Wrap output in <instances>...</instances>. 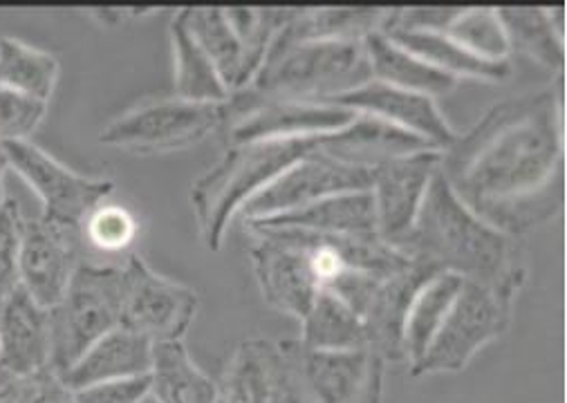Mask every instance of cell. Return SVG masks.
Here are the masks:
<instances>
[{
	"label": "cell",
	"mask_w": 567,
	"mask_h": 403,
	"mask_svg": "<svg viewBox=\"0 0 567 403\" xmlns=\"http://www.w3.org/2000/svg\"><path fill=\"white\" fill-rule=\"evenodd\" d=\"M554 92L501 101L442 153L440 170L464 205L507 236L560 211L563 137Z\"/></svg>",
	"instance_id": "obj_1"
},
{
	"label": "cell",
	"mask_w": 567,
	"mask_h": 403,
	"mask_svg": "<svg viewBox=\"0 0 567 403\" xmlns=\"http://www.w3.org/2000/svg\"><path fill=\"white\" fill-rule=\"evenodd\" d=\"M400 251L485 285L507 302H514L525 285V260L514 238L471 211L442 170L433 175Z\"/></svg>",
	"instance_id": "obj_2"
},
{
	"label": "cell",
	"mask_w": 567,
	"mask_h": 403,
	"mask_svg": "<svg viewBox=\"0 0 567 403\" xmlns=\"http://www.w3.org/2000/svg\"><path fill=\"white\" fill-rule=\"evenodd\" d=\"M363 41H297L274 37L254 81L229 96L227 120L262 101H330L370 81Z\"/></svg>",
	"instance_id": "obj_3"
},
{
	"label": "cell",
	"mask_w": 567,
	"mask_h": 403,
	"mask_svg": "<svg viewBox=\"0 0 567 403\" xmlns=\"http://www.w3.org/2000/svg\"><path fill=\"white\" fill-rule=\"evenodd\" d=\"M315 148L317 137L229 144L220 162L192 186V207L205 247L214 254L220 251L234 216L282 170H288Z\"/></svg>",
	"instance_id": "obj_4"
},
{
	"label": "cell",
	"mask_w": 567,
	"mask_h": 403,
	"mask_svg": "<svg viewBox=\"0 0 567 403\" xmlns=\"http://www.w3.org/2000/svg\"><path fill=\"white\" fill-rule=\"evenodd\" d=\"M52 368L65 372L94 341L122 326V262L79 265L65 296L50 310Z\"/></svg>",
	"instance_id": "obj_5"
},
{
	"label": "cell",
	"mask_w": 567,
	"mask_h": 403,
	"mask_svg": "<svg viewBox=\"0 0 567 403\" xmlns=\"http://www.w3.org/2000/svg\"><path fill=\"white\" fill-rule=\"evenodd\" d=\"M290 403H382L386 361L370 348L312 350L280 341Z\"/></svg>",
	"instance_id": "obj_6"
},
{
	"label": "cell",
	"mask_w": 567,
	"mask_h": 403,
	"mask_svg": "<svg viewBox=\"0 0 567 403\" xmlns=\"http://www.w3.org/2000/svg\"><path fill=\"white\" fill-rule=\"evenodd\" d=\"M227 122V104H203L179 96L155 99L115 117L100 144L135 155H168L205 142Z\"/></svg>",
	"instance_id": "obj_7"
},
{
	"label": "cell",
	"mask_w": 567,
	"mask_h": 403,
	"mask_svg": "<svg viewBox=\"0 0 567 403\" xmlns=\"http://www.w3.org/2000/svg\"><path fill=\"white\" fill-rule=\"evenodd\" d=\"M514 302L485 285L464 280L453 306L413 374L460 372L481 348L507 332Z\"/></svg>",
	"instance_id": "obj_8"
},
{
	"label": "cell",
	"mask_w": 567,
	"mask_h": 403,
	"mask_svg": "<svg viewBox=\"0 0 567 403\" xmlns=\"http://www.w3.org/2000/svg\"><path fill=\"white\" fill-rule=\"evenodd\" d=\"M200 310L198 293L159 276L137 254L122 262V326L153 343L184 341Z\"/></svg>",
	"instance_id": "obj_9"
},
{
	"label": "cell",
	"mask_w": 567,
	"mask_h": 403,
	"mask_svg": "<svg viewBox=\"0 0 567 403\" xmlns=\"http://www.w3.org/2000/svg\"><path fill=\"white\" fill-rule=\"evenodd\" d=\"M3 151L10 170L34 190L41 216L52 223L83 227L85 218L115 190V182L76 173L32 142H10L3 144Z\"/></svg>",
	"instance_id": "obj_10"
},
{
	"label": "cell",
	"mask_w": 567,
	"mask_h": 403,
	"mask_svg": "<svg viewBox=\"0 0 567 403\" xmlns=\"http://www.w3.org/2000/svg\"><path fill=\"white\" fill-rule=\"evenodd\" d=\"M83 260L85 242L81 227L52 223L43 216H25L19 280L39 306L48 310L59 306Z\"/></svg>",
	"instance_id": "obj_11"
},
{
	"label": "cell",
	"mask_w": 567,
	"mask_h": 403,
	"mask_svg": "<svg viewBox=\"0 0 567 403\" xmlns=\"http://www.w3.org/2000/svg\"><path fill=\"white\" fill-rule=\"evenodd\" d=\"M372 173L374 170L341 164L315 148L288 170H282L265 190H260L240 211L243 220H262L297 211L312 205V202L339 193L370 190Z\"/></svg>",
	"instance_id": "obj_12"
},
{
	"label": "cell",
	"mask_w": 567,
	"mask_h": 403,
	"mask_svg": "<svg viewBox=\"0 0 567 403\" xmlns=\"http://www.w3.org/2000/svg\"><path fill=\"white\" fill-rule=\"evenodd\" d=\"M442 151L429 148L391 159L372 173V197L377 214V234L400 249L413 231L426 188L440 170Z\"/></svg>",
	"instance_id": "obj_13"
},
{
	"label": "cell",
	"mask_w": 567,
	"mask_h": 403,
	"mask_svg": "<svg viewBox=\"0 0 567 403\" xmlns=\"http://www.w3.org/2000/svg\"><path fill=\"white\" fill-rule=\"evenodd\" d=\"M249 234V260L265 302L276 312L301 321L321 289L310 254L271 234Z\"/></svg>",
	"instance_id": "obj_14"
},
{
	"label": "cell",
	"mask_w": 567,
	"mask_h": 403,
	"mask_svg": "<svg viewBox=\"0 0 567 403\" xmlns=\"http://www.w3.org/2000/svg\"><path fill=\"white\" fill-rule=\"evenodd\" d=\"M330 104L350 108L354 113L380 117L398 128H404L422 137L442 153L449 151L457 140V133L440 113L433 96L393 87L377 79H370L363 85L330 99Z\"/></svg>",
	"instance_id": "obj_15"
},
{
	"label": "cell",
	"mask_w": 567,
	"mask_h": 403,
	"mask_svg": "<svg viewBox=\"0 0 567 403\" xmlns=\"http://www.w3.org/2000/svg\"><path fill=\"white\" fill-rule=\"evenodd\" d=\"M354 111L330 101H262L227 122L231 144L260 140H306L343 128L354 120Z\"/></svg>",
	"instance_id": "obj_16"
},
{
	"label": "cell",
	"mask_w": 567,
	"mask_h": 403,
	"mask_svg": "<svg viewBox=\"0 0 567 403\" xmlns=\"http://www.w3.org/2000/svg\"><path fill=\"white\" fill-rule=\"evenodd\" d=\"M440 269L422 258L391 276H384L374 287L368 306L361 314L368 345L384 361H406L404 354V326L415 293L429 282Z\"/></svg>",
	"instance_id": "obj_17"
},
{
	"label": "cell",
	"mask_w": 567,
	"mask_h": 403,
	"mask_svg": "<svg viewBox=\"0 0 567 403\" xmlns=\"http://www.w3.org/2000/svg\"><path fill=\"white\" fill-rule=\"evenodd\" d=\"M52 368L50 310L19 285L0 302V370L30 374Z\"/></svg>",
	"instance_id": "obj_18"
},
{
	"label": "cell",
	"mask_w": 567,
	"mask_h": 403,
	"mask_svg": "<svg viewBox=\"0 0 567 403\" xmlns=\"http://www.w3.org/2000/svg\"><path fill=\"white\" fill-rule=\"evenodd\" d=\"M429 148L433 146L422 137L365 113H357L354 120L339 131L317 135V151L321 155L365 170Z\"/></svg>",
	"instance_id": "obj_19"
},
{
	"label": "cell",
	"mask_w": 567,
	"mask_h": 403,
	"mask_svg": "<svg viewBox=\"0 0 567 403\" xmlns=\"http://www.w3.org/2000/svg\"><path fill=\"white\" fill-rule=\"evenodd\" d=\"M218 403H290L280 343L243 341L218 383Z\"/></svg>",
	"instance_id": "obj_20"
},
{
	"label": "cell",
	"mask_w": 567,
	"mask_h": 403,
	"mask_svg": "<svg viewBox=\"0 0 567 403\" xmlns=\"http://www.w3.org/2000/svg\"><path fill=\"white\" fill-rule=\"evenodd\" d=\"M245 227H278L328 236L380 238V234H377L374 197L370 190L330 195L297 211L278 214L262 220H245Z\"/></svg>",
	"instance_id": "obj_21"
},
{
	"label": "cell",
	"mask_w": 567,
	"mask_h": 403,
	"mask_svg": "<svg viewBox=\"0 0 567 403\" xmlns=\"http://www.w3.org/2000/svg\"><path fill=\"white\" fill-rule=\"evenodd\" d=\"M155 343L124 326L94 341L65 372V385L74 392L94 383L151 374Z\"/></svg>",
	"instance_id": "obj_22"
},
{
	"label": "cell",
	"mask_w": 567,
	"mask_h": 403,
	"mask_svg": "<svg viewBox=\"0 0 567 403\" xmlns=\"http://www.w3.org/2000/svg\"><path fill=\"white\" fill-rule=\"evenodd\" d=\"M186 23L192 28L196 41L212 59L229 94L245 90L260 70V63L251 56L247 45L240 41L236 28L231 25L227 10L220 8H198L184 10Z\"/></svg>",
	"instance_id": "obj_23"
},
{
	"label": "cell",
	"mask_w": 567,
	"mask_h": 403,
	"mask_svg": "<svg viewBox=\"0 0 567 403\" xmlns=\"http://www.w3.org/2000/svg\"><path fill=\"white\" fill-rule=\"evenodd\" d=\"M363 48L370 63L372 79L402 87L409 92L440 96L455 90L457 79L440 72L420 56L393 43L384 32H374L363 39Z\"/></svg>",
	"instance_id": "obj_24"
},
{
	"label": "cell",
	"mask_w": 567,
	"mask_h": 403,
	"mask_svg": "<svg viewBox=\"0 0 567 403\" xmlns=\"http://www.w3.org/2000/svg\"><path fill=\"white\" fill-rule=\"evenodd\" d=\"M171 48H173V74L175 96L203 104H227L229 90L223 83L207 52L196 41L192 28L186 23L184 10L171 19Z\"/></svg>",
	"instance_id": "obj_25"
},
{
	"label": "cell",
	"mask_w": 567,
	"mask_h": 403,
	"mask_svg": "<svg viewBox=\"0 0 567 403\" xmlns=\"http://www.w3.org/2000/svg\"><path fill=\"white\" fill-rule=\"evenodd\" d=\"M389 19L384 8H321L292 10V17L276 34L290 43L297 41H363L382 32Z\"/></svg>",
	"instance_id": "obj_26"
},
{
	"label": "cell",
	"mask_w": 567,
	"mask_h": 403,
	"mask_svg": "<svg viewBox=\"0 0 567 403\" xmlns=\"http://www.w3.org/2000/svg\"><path fill=\"white\" fill-rule=\"evenodd\" d=\"M151 394L157 403H218V383L188 356L184 341L155 343Z\"/></svg>",
	"instance_id": "obj_27"
},
{
	"label": "cell",
	"mask_w": 567,
	"mask_h": 403,
	"mask_svg": "<svg viewBox=\"0 0 567 403\" xmlns=\"http://www.w3.org/2000/svg\"><path fill=\"white\" fill-rule=\"evenodd\" d=\"M393 43L420 56L429 65L453 79H476V81H505L512 74L507 61H485L476 54L466 52L453 43L442 32H409V30H389L384 32Z\"/></svg>",
	"instance_id": "obj_28"
},
{
	"label": "cell",
	"mask_w": 567,
	"mask_h": 403,
	"mask_svg": "<svg viewBox=\"0 0 567 403\" xmlns=\"http://www.w3.org/2000/svg\"><path fill=\"white\" fill-rule=\"evenodd\" d=\"M563 10H538V8H501L509 50H518L549 70H563L565 65V41L558 17Z\"/></svg>",
	"instance_id": "obj_29"
},
{
	"label": "cell",
	"mask_w": 567,
	"mask_h": 403,
	"mask_svg": "<svg viewBox=\"0 0 567 403\" xmlns=\"http://www.w3.org/2000/svg\"><path fill=\"white\" fill-rule=\"evenodd\" d=\"M462 276L440 271L415 293L404 326V354L406 361H411V368L417 365L426 354L433 337L437 334L453 306L455 296L462 289Z\"/></svg>",
	"instance_id": "obj_30"
},
{
	"label": "cell",
	"mask_w": 567,
	"mask_h": 403,
	"mask_svg": "<svg viewBox=\"0 0 567 403\" xmlns=\"http://www.w3.org/2000/svg\"><path fill=\"white\" fill-rule=\"evenodd\" d=\"M301 326L303 334L299 341L312 350L370 348L361 317L328 289H319Z\"/></svg>",
	"instance_id": "obj_31"
},
{
	"label": "cell",
	"mask_w": 567,
	"mask_h": 403,
	"mask_svg": "<svg viewBox=\"0 0 567 403\" xmlns=\"http://www.w3.org/2000/svg\"><path fill=\"white\" fill-rule=\"evenodd\" d=\"M59 83V59L14 37H0V85L50 101Z\"/></svg>",
	"instance_id": "obj_32"
},
{
	"label": "cell",
	"mask_w": 567,
	"mask_h": 403,
	"mask_svg": "<svg viewBox=\"0 0 567 403\" xmlns=\"http://www.w3.org/2000/svg\"><path fill=\"white\" fill-rule=\"evenodd\" d=\"M444 34L485 61H507L512 52L498 10L492 8H460Z\"/></svg>",
	"instance_id": "obj_33"
},
{
	"label": "cell",
	"mask_w": 567,
	"mask_h": 403,
	"mask_svg": "<svg viewBox=\"0 0 567 403\" xmlns=\"http://www.w3.org/2000/svg\"><path fill=\"white\" fill-rule=\"evenodd\" d=\"M81 231L83 242L94 251L124 254L135 242L140 225L131 209L104 202L85 218Z\"/></svg>",
	"instance_id": "obj_34"
},
{
	"label": "cell",
	"mask_w": 567,
	"mask_h": 403,
	"mask_svg": "<svg viewBox=\"0 0 567 403\" xmlns=\"http://www.w3.org/2000/svg\"><path fill=\"white\" fill-rule=\"evenodd\" d=\"M0 403H74V392L54 368L30 374L0 370Z\"/></svg>",
	"instance_id": "obj_35"
},
{
	"label": "cell",
	"mask_w": 567,
	"mask_h": 403,
	"mask_svg": "<svg viewBox=\"0 0 567 403\" xmlns=\"http://www.w3.org/2000/svg\"><path fill=\"white\" fill-rule=\"evenodd\" d=\"M48 115V101L0 85V144L30 142Z\"/></svg>",
	"instance_id": "obj_36"
},
{
	"label": "cell",
	"mask_w": 567,
	"mask_h": 403,
	"mask_svg": "<svg viewBox=\"0 0 567 403\" xmlns=\"http://www.w3.org/2000/svg\"><path fill=\"white\" fill-rule=\"evenodd\" d=\"M25 214L19 202L6 197L0 205V302H3L19 285V262H21V234Z\"/></svg>",
	"instance_id": "obj_37"
},
{
	"label": "cell",
	"mask_w": 567,
	"mask_h": 403,
	"mask_svg": "<svg viewBox=\"0 0 567 403\" xmlns=\"http://www.w3.org/2000/svg\"><path fill=\"white\" fill-rule=\"evenodd\" d=\"M151 394V374L94 383L74 390V403H142Z\"/></svg>",
	"instance_id": "obj_38"
}]
</instances>
